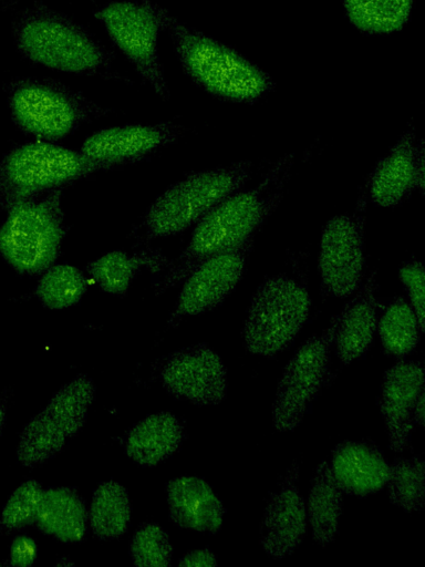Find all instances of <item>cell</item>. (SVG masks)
<instances>
[{
  "label": "cell",
  "instance_id": "d590c367",
  "mask_svg": "<svg viewBox=\"0 0 425 567\" xmlns=\"http://www.w3.org/2000/svg\"><path fill=\"white\" fill-rule=\"evenodd\" d=\"M217 565L215 555L207 549L186 554L178 563L180 567H212Z\"/></svg>",
  "mask_w": 425,
  "mask_h": 567
},
{
  "label": "cell",
  "instance_id": "e0dca14e",
  "mask_svg": "<svg viewBox=\"0 0 425 567\" xmlns=\"http://www.w3.org/2000/svg\"><path fill=\"white\" fill-rule=\"evenodd\" d=\"M423 391L424 367L421 361H401L383 377L380 409L387 429L388 444L394 452H403L411 441L414 409Z\"/></svg>",
  "mask_w": 425,
  "mask_h": 567
},
{
  "label": "cell",
  "instance_id": "74e56055",
  "mask_svg": "<svg viewBox=\"0 0 425 567\" xmlns=\"http://www.w3.org/2000/svg\"><path fill=\"white\" fill-rule=\"evenodd\" d=\"M4 419H6L4 408L0 403V434H1V431H2V427H3V424H4Z\"/></svg>",
  "mask_w": 425,
  "mask_h": 567
},
{
  "label": "cell",
  "instance_id": "3957f363",
  "mask_svg": "<svg viewBox=\"0 0 425 567\" xmlns=\"http://www.w3.org/2000/svg\"><path fill=\"white\" fill-rule=\"evenodd\" d=\"M12 34L21 55L58 71L96 75L112 66L111 52L89 30L40 2L18 13Z\"/></svg>",
  "mask_w": 425,
  "mask_h": 567
},
{
  "label": "cell",
  "instance_id": "484cf974",
  "mask_svg": "<svg viewBox=\"0 0 425 567\" xmlns=\"http://www.w3.org/2000/svg\"><path fill=\"white\" fill-rule=\"evenodd\" d=\"M351 23L365 33L401 30L407 22L413 0H343Z\"/></svg>",
  "mask_w": 425,
  "mask_h": 567
},
{
  "label": "cell",
  "instance_id": "9c48e42d",
  "mask_svg": "<svg viewBox=\"0 0 425 567\" xmlns=\"http://www.w3.org/2000/svg\"><path fill=\"white\" fill-rule=\"evenodd\" d=\"M110 38L134 65L137 73L163 99L169 90L157 50L162 21L152 0L114 1L95 12Z\"/></svg>",
  "mask_w": 425,
  "mask_h": 567
},
{
  "label": "cell",
  "instance_id": "30bf717a",
  "mask_svg": "<svg viewBox=\"0 0 425 567\" xmlns=\"http://www.w3.org/2000/svg\"><path fill=\"white\" fill-rule=\"evenodd\" d=\"M338 315L320 334L307 340L286 365L272 405L273 426L294 430L308 413L329 372Z\"/></svg>",
  "mask_w": 425,
  "mask_h": 567
},
{
  "label": "cell",
  "instance_id": "7402d4cb",
  "mask_svg": "<svg viewBox=\"0 0 425 567\" xmlns=\"http://www.w3.org/2000/svg\"><path fill=\"white\" fill-rule=\"evenodd\" d=\"M87 514L83 499L68 487L42 492L35 524L43 532L64 543H75L86 532Z\"/></svg>",
  "mask_w": 425,
  "mask_h": 567
},
{
  "label": "cell",
  "instance_id": "f1b7e54d",
  "mask_svg": "<svg viewBox=\"0 0 425 567\" xmlns=\"http://www.w3.org/2000/svg\"><path fill=\"white\" fill-rule=\"evenodd\" d=\"M87 289V279L76 267L53 264L37 284L35 295L50 309H65L80 301Z\"/></svg>",
  "mask_w": 425,
  "mask_h": 567
},
{
  "label": "cell",
  "instance_id": "d4e9b609",
  "mask_svg": "<svg viewBox=\"0 0 425 567\" xmlns=\"http://www.w3.org/2000/svg\"><path fill=\"white\" fill-rule=\"evenodd\" d=\"M131 517L127 491L121 484L108 481L95 489L90 507V526L101 539H115L123 535Z\"/></svg>",
  "mask_w": 425,
  "mask_h": 567
},
{
  "label": "cell",
  "instance_id": "d6986e66",
  "mask_svg": "<svg viewBox=\"0 0 425 567\" xmlns=\"http://www.w3.org/2000/svg\"><path fill=\"white\" fill-rule=\"evenodd\" d=\"M376 289V271H373L338 315L333 344L343 364L363 357L372 343L377 328Z\"/></svg>",
  "mask_w": 425,
  "mask_h": 567
},
{
  "label": "cell",
  "instance_id": "836d02e7",
  "mask_svg": "<svg viewBox=\"0 0 425 567\" xmlns=\"http://www.w3.org/2000/svg\"><path fill=\"white\" fill-rule=\"evenodd\" d=\"M400 279L407 292L408 303L415 312L422 332L425 327V270L422 261L414 258L405 261L398 270Z\"/></svg>",
  "mask_w": 425,
  "mask_h": 567
},
{
  "label": "cell",
  "instance_id": "7a4b0ae2",
  "mask_svg": "<svg viewBox=\"0 0 425 567\" xmlns=\"http://www.w3.org/2000/svg\"><path fill=\"white\" fill-rule=\"evenodd\" d=\"M156 10L184 71L203 90L239 103L256 102L273 90L271 76L237 51L180 22L157 3Z\"/></svg>",
  "mask_w": 425,
  "mask_h": 567
},
{
  "label": "cell",
  "instance_id": "5b68a950",
  "mask_svg": "<svg viewBox=\"0 0 425 567\" xmlns=\"http://www.w3.org/2000/svg\"><path fill=\"white\" fill-rule=\"evenodd\" d=\"M7 91L13 122L40 141L63 138L83 123L107 113L82 93L52 79H17Z\"/></svg>",
  "mask_w": 425,
  "mask_h": 567
},
{
  "label": "cell",
  "instance_id": "f546056e",
  "mask_svg": "<svg viewBox=\"0 0 425 567\" xmlns=\"http://www.w3.org/2000/svg\"><path fill=\"white\" fill-rule=\"evenodd\" d=\"M162 259L158 256H132L125 251H110L86 266L89 277L103 291L124 296L139 269L148 264Z\"/></svg>",
  "mask_w": 425,
  "mask_h": 567
},
{
  "label": "cell",
  "instance_id": "8992f818",
  "mask_svg": "<svg viewBox=\"0 0 425 567\" xmlns=\"http://www.w3.org/2000/svg\"><path fill=\"white\" fill-rule=\"evenodd\" d=\"M103 169L107 167L81 152L38 140L15 147L2 159L0 198L9 207Z\"/></svg>",
  "mask_w": 425,
  "mask_h": 567
},
{
  "label": "cell",
  "instance_id": "4316f807",
  "mask_svg": "<svg viewBox=\"0 0 425 567\" xmlns=\"http://www.w3.org/2000/svg\"><path fill=\"white\" fill-rule=\"evenodd\" d=\"M382 348L396 358L410 354L422 332L414 310L403 297L393 298L377 322Z\"/></svg>",
  "mask_w": 425,
  "mask_h": 567
},
{
  "label": "cell",
  "instance_id": "ac0fdd59",
  "mask_svg": "<svg viewBox=\"0 0 425 567\" xmlns=\"http://www.w3.org/2000/svg\"><path fill=\"white\" fill-rule=\"evenodd\" d=\"M329 466L342 493L360 497L382 489L390 471L381 451L365 441L338 444L332 451Z\"/></svg>",
  "mask_w": 425,
  "mask_h": 567
},
{
  "label": "cell",
  "instance_id": "e575fe53",
  "mask_svg": "<svg viewBox=\"0 0 425 567\" xmlns=\"http://www.w3.org/2000/svg\"><path fill=\"white\" fill-rule=\"evenodd\" d=\"M37 557V544L24 535L17 536L10 547V565L28 567L33 564Z\"/></svg>",
  "mask_w": 425,
  "mask_h": 567
},
{
  "label": "cell",
  "instance_id": "8fae6325",
  "mask_svg": "<svg viewBox=\"0 0 425 567\" xmlns=\"http://www.w3.org/2000/svg\"><path fill=\"white\" fill-rule=\"evenodd\" d=\"M365 194L356 212L332 217L320 239L318 269L322 290L332 297L345 298L357 291L364 267Z\"/></svg>",
  "mask_w": 425,
  "mask_h": 567
},
{
  "label": "cell",
  "instance_id": "9a60e30c",
  "mask_svg": "<svg viewBox=\"0 0 425 567\" xmlns=\"http://www.w3.org/2000/svg\"><path fill=\"white\" fill-rule=\"evenodd\" d=\"M299 463L294 462L270 493L260 525V543L271 557L292 554L307 529V509L298 489Z\"/></svg>",
  "mask_w": 425,
  "mask_h": 567
},
{
  "label": "cell",
  "instance_id": "277c9868",
  "mask_svg": "<svg viewBox=\"0 0 425 567\" xmlns=\"http://www.w3.org/2000/svg\"><path fill=\"white\" fill-rule=\"evenodd\" d=\"M253 164L240 161L194 172L166 188L148 207L143 225L151 239L179 234L197 224L210 209L241 189Z\"/></svg>",
  "mask_w": 425,
  "mask_h": 567
},
{
  "label": "cell",
  "instance_id": "7c38bea8",
  "mask_svg": "<svg viewBox=\"0 0 425 567\" xmlns=\"http://www.w3.org/2000/svg\"><path fill=\"white\" fill-rule=\"evenodd\" d=\"M255 238L199 262L184 279L172 320L219 306L240 281Z\"/></svg>",
  "mask_w": 425,
  "mask_h": 567
},
{
  "label": "cell",
  "instance_id": "ffe728a7",
  "mask_svg": "<svg viewBox=\"0 0 425 567\" xmlns=\"http://www.w3.org/2000/svg\"><path fill=\"white\" fill-rule=\"evenodd\" d=\"M172 520L179 527L199 533H217L225 507L210 485L195 476H182L166 485Z\"/></svg>",
  "mask_w": 425,
  "mask_h": 567
},
{
  "label": "cell",
  "instance_id": "44dd1931",
  "mask_svg": "<svg viewBox=\"0 0 425 567\" xmlns=\"http://www.w3.org/2000/svg\"><path fill=\"white\" fill-rule=\"evenodd\" d=\"M184 440V426L172 413L146 416L127 433L125 453L141 466H155L169 457Z\"/></svg>",
  "mask_w": 425,
  "mask_h": 567
},
{
  "label": "cell",
  "instance_id": "83f0119b",
  "mask_svg": "<svg viewBox=\"0 0 425 567\" xmlns=\"http://www.w3.org/2000/svg\"><path fill=\"white\" fill-rule=\"evenodd\" d=\"M68 437L42 410L23 427L18 443L17 456L23 466L44 463L60 453Z\"/></svg>",
  "mask_w": 425,
  "mask_h": 567
},
{
  "label": "cell",
  "instance_id": "8d00e7d4",
  "mask_svg": "<svg viewBox=\"0 0 425 567\" xmlns=\"http://www.w3.org/2000/svg\"><path fill=\"white\" fill-rule=\"evenodd\" d=\"M413 420L417 425H424V391L421 393L416 401Z\"/></svg>",
  "mask_w": 425,
  "mask_h": 567
},
{
  "label": "cell",
  "instance_id": "ba28073f",
  "mask_svg": "<svg viewBox=\"0 0 425 567\" xmlns=\"http://www.w3.org/2000/svg\"><path fill=\"white\" fill-rule=\"evenodd\" d=\"M310 310L307 286L290 275L265 279L255 291L243 326L247 349L273 355L286 349L299 333Z\"/></svg>",
  "mask_w": 425,
  "mask_h": 567
},
{
  "label": "cell",
  "instance_id": "1f68e13d",
  "mask_svg": "<svg viewBox=\"0 0 425 567\" xmlns=\"http://www.w3.org/2000/svg\"><path fill=\"white\" fill-rule=\"evenodd\" d=\"M129 554L138 567H166L172 561L173 548L166 532L157 524L146 523L134 534Z\"/></svg>",
  "mask_w": 425,
  "mask_h": 567
},
{
  "label": "cell",
  "instance_id": "6da1fadb",
  "mask_svg": "<svg viewBox=\"0 0 425 567\" xmlns=\"http://www.w3.org/2000/svg\"><path fill=\"white\" fill-rule=\"evenodd\" d=\"M294 164L293 153L281 156L257 185L237 190L210 209L196 224L188 245L172 262L159 289L164 291L183 282L206 258L253 239L280 204Z\"/></svg>",
  "mask_w": 425,
  "mask_h": 567
},
{
  "label": "cell",
  "instance_id": "4fadbf2b",
  "mask_svg": "<svg viewBox=\"0 0 425 567\" xmlns=\"http://www.w3.org/2000/svg\"><path fill=\"white\" fill-rule=\"evenodd\" d=\"M160 379L170 395L200 405L220 403L227 391L225 365L205 343L172 353L163 365Z\"/></svg>",
  "mask_w": 425,
  "mask_h": 567
},
{
  "label": "cell",
  "instance_id": "52a82bcc",
  "mask_svg": "<svg viewBox=\"0 0 425 567\" xmlns=\"http://www.w3.org/2000/svg\"><path fill=\"white\" fill-rule=\"evenodd\" d=\"M60 188L18 202L0 227V255L18 271L42 274L59 256L65 225Z\"/></svg>",
  "mask_w": 425,
  "mask_h": 567
},
{
  "label": "cell",
  "instance_id": "603a6c76",
  "mask_svg": "<svg viewBox=\"0 0 425 567\" xmlns=\"http://www.w3.org/2000/svg\"><path fill=\"white\" fill-rule=\"evenodd\" d=\"M342 511V491L335 483L329 462L317 468L308 498V517L315 543L326 546L338 534Z\"/></svg>",
  "mask_w": 425,
  "mask_h": 567
},
{
  "label": "cell",
  "instance_id": "4dcf8cb0",
  "mask_svg": "<svg viewBox=\"0 0 425 567\" xmlns=\"http://www.w3.org/2000/svg\"><path fill=\"white\" fill-rule=\"evenodd\" d=\"M425 466L422 457L397 458L390 465L387 487L390 501L406 512L424 507Z\"/></svg>",
  "mask_w": 425,
  "mask_h": 567
},
{
  "label": "cell",
  "instance_id": "cb8c5ba5",
  "mask_svg": "<svg viewBox=\"0 0 425 567\" xmlns=\"http://www.w3.org/2000/svg\"><path fill=\"white\" fill-rule=\"evenodd\" d=\"M94 394L95 386L92 379L80 374L61 386L43 411L70 439L84 425Z\"/></svg>",
  "mask_w": 425,
  "mask_h": 567
},
{
  "label": "cell",
  "instance_id": "5bb4252c",
  "mask_svg": "<svg viewBox=\"0 0 425 567\" xmlns=\"http://www.w3.org/2000/svg\"><path fill=\"white\" fill-rule=\"evenodd\" d=\"M424 145L410 124L388 154L373 168L367 181L370 198L381 207H393L413 190H424Z\"/></svg>",
  "mask_w": 425,
  "mask_h": 567
},
{
  "label": "cell",
  "instance_id": "d6a6232c",
  "mask_svg": "<svg viewBox=\"0 0 425 567\" xmlns=\"http://www.w3.org/2000/svg\"><path fill=\"white\" fill-rule=\"evenodd\" d=\"M42 492L41 485L34 480L22 483L7 501L1 525L7 529H20L34 524Z\"/></svg>",
  "mask_w": 425,
  "mask_h": 567
},
{
  "label": "cell",
  "instance_id": "2e32d148",
  "mask_svg": "<svg viewBox=\"0 0 425 567\" xmlns=\"http://www.w3.org/2000/svg\"><path fill=\"white\" fill-rule=\"evenodd\" d=\"M180 130L179 125L172 122L107 127L90 135L80 152L110 168L116 164L139 159L152 151L175 142Z\"/></svg>",
  "mask_w": 425,
  "mask_h": 567
}]
</instances>
